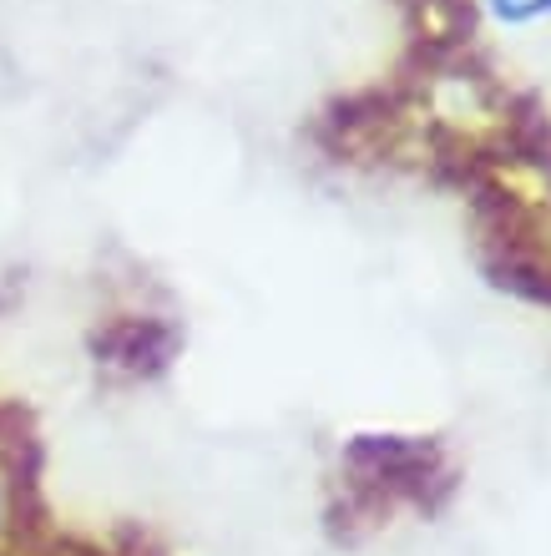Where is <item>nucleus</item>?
<instances>
[{"mask_svg":"<svg viewBox=\"0 0 551 556\" xmlns=\"http://www.w3.org/2000/svg\"><path fill=\"white\" fill-rule=\"evenodd\" d=\"M501 15H511V21H526V15H537V11H547L551 0H491Z\"/></svg>","mask_w":551,"mask_h":556,"instance_id":"obj_1","label":"nucleus"}]
</instances>
